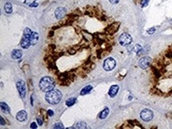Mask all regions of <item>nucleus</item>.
Returning <instances> with one entry per match:
<instances>
[{"label":"nucleus","instance_id":"nucleus-1","mask_svg":"<svg viewBox=\"0 0 172 129\" xmlns=\"http://www.w3.org/2000/svg\"><path fill=\"white\" fill-rule=\"evenodd\" d=\"M151 67L154 75L155 85L153 90L155 94L161 95L172 94V46L163 56L155 60Z\"/></svg>","mask_w":172,"mask_h":129},{"label":"nucleus","instance_id":"nucleus-2","mask_svg":"<svg viewBox=\"0 0 172 129\" xmlns=\"http://www.w3.org/2000/svg\"><path fill=\"white\" fill-rule=\"evenodd\" d=\"M46 101L51 105H56L60 103V101L62 99V94L60 90L53 89L51 91L47 92L45 95Z\"/></svg>","mask_w":172,"mask_h":129},{"label":"nucleus","instance_id":"nucleus-3","mask_svg":"<svg viewBox=\"0 0 172 129\" xmlns=\"http://www.w3.org/2000/svg\"><path fill=\"white\" fill-rule=\"evenodd\" d=\"M39 85L42 91L47 93L48 91H51L54 89L55 85H56V82H55V80L52 78H51L49 76H45V77H43L41 79Z\"/></svg>","mask_w":172,"mask_h":129},{"label":"nucleus","instance_id":"nucleus-4","mask_svg":"<svg viewBox=\"0 0 172 129\" xmlns=\"http://www.w3.org/2000/svg\"><path fill=\"white\" fill-rule=\"evenodd\" d=\"M116 67V61L114 58L109 57L104 61L103 63V68L107 71H110L112 70H114Z\"/></svg>","mask_w":172,"mask_h":129},{"label":"nucleus","instance_id":"nucleus-5","mask_svg":"<svg viewBox=\"0 0 172 129\" xmlns=\"http://www.w3.org/2000/svg\"><path fill=\"white\" fill-rule=\"evenodd\" d=\"M132 41V36L126 33H122L120 37H119V43L121 44V45L122 46H127V45H129Z\"/></svg>","mask_w":172,"mask_h":129},{"label":"nucleus","instance_id":"nucleus-6","mask_svg":"<svg viewBox=\"0 0 172 129\" xmlns=\"http://www.w3.org/2000/svg\"><path fill=\"white\" fill-rule=\"evenodd\" d=\"M154 116L153 112L148 109H144L141 112V118L144 121H150Z\"/></svg>","mask_w":172,"mask_h":129},{"label":"nucleus","instance_id":"nucleus-7","mask_svg":"<svg viewBox=\"0 0 172 129\" xmlns=\"http://www.w3.org/2000/svg\"><path fill=\"white\" fill-rule=\"evenodd\" d=\"M152 63V60L148 56L143 57L141 60L139 61V66L141 67L142 69H147L151 66V64Z\"/></svg>","mask_w":172,"mask_h":129},{"label":"nucleus","instance_id":"nucleus-8","mask_svg":"<svg viewBox=\"0 0 172 129\" xmlns=\"http://www.w3.org/2000/svg\"><path fill=\"white\" fill-rule=\"evenodd\" d=\"M17 89L18 90V93L21 98H25V94H26V87H25V83L22 80H20L17 82Z\"/></svg>","mask_w":172,"mask_h":129},{"label":"nucleus","instance_id":"nucleus-9","mask_svg":"<svg viewBox=\"0 0 172 129\" xmlns=\"http://www.w3.org/2000/svg\"><path fill=\"white\" fill-rule=\"evenodd\" d=\"M65 14H66V10L63 7H59L55 10V15H56V18H58V19L63 18V16L65 15Z\"/></svg>","mask_w":172,"mask_h":129},{"label":"nucleus","instance_id":"nucleus-10","mask_svg":"<svg viewBox=\"0 0 172 129\" xmlns=\"http://www.w3.org/2000/svg\"><path fill=\"white\" fill-rule=\"evenodd\" d=\"M31 45V41H30V37H27L23 36V38L21 40V46L23 48H28Z\"/></svg>","mask_w":172,"mask_h":129},{"label":"nucleus","instance_id":"nucleus-11","mask_svg":"<svg viewBox=\"0 0 172 129\" xmlns=\"http://www.w3.org/2000/svg\"><path fill=\"white\" fill-rule=\"evenodd\" d=\"M16 118L18 121H25L26 119H27V113L24 110H21L20 112H18V113L16 116Z\"/></svg>","mask_w":172,"mask_h":129},{"label":"nucleus","instance_id":"nucleus-12","mask_svg":"<svg viewBox=\"0 0 172 129\" xmlns=\"http://www.w3.org/2000/svg\"><path fill=\"white\" fill-rule=\"evenodd\" d=\"M118 90H119V87H118L117 85H112L109 90V95L111 97V98H114V97L117 95Z\"/></svg>","mask_w":172,"mask_h":129},{"label":"nucleus","instance_id":"nucleus-13","mask_svg":"<svg viewBox=\"0 0 172 129\" xmlns=\"http://www.w3.org/2000/svg\"><path fill=\"white\" fill-rule=\"evenodd\" d=\"M39 40V35L36 32H33L31 36H30V41H31V45H35Z\"/></svg>","mask_w":172,"mask_h":129},{"label":"nucleus","instance_id":"nucleus-14","mask_svg":"<svg viewBox=\"0 0 172 129\" xmlns=\"http://www.w3.org/2000/svg\"><path fill=\"white\" fill-rule=\"evenodd\" d=\"M21 56H22V52L21 50H13V52H11V57L14 59V60H18Z\"/></svg>","mask_w":172,"mask_h":129},{"label":"nucleus","instance_id":"nucleus-15","mask_svg":"<svg viewBox=\"0 0 172 129\" xmlns=\"http://www.w3.org/2000/svg\"><path fill=\"white\" fill-rule=\"evenodd\" d=\"M1 109L3 112H4L5 113H7V114L10 112V109L8 107V105L6 103H4V102H1Z\"/></svg>","mask_w":172,"mask_h":129},{"label":"nucleus","instance_id":"nucleus-16","mask_svg":"<svg viewBox=\"0 0 172 129\" xmlns=\"http://www.w3.org/2000/svg\"><path fill=\"white\" fill-rule=\"evenodd\" d=\"M109 112H110L109 109H108V108H106V109L100 113L99 118H100V119H106V118L107 117V116H108Z\"/></svg>","mask_w":172,"mask_h":129},{"label":"nucleus","instance_id":"nucleus-17","mask_svg":"<svg viewBox=\"0 0 172 129\" xmlns=\"http://www.w3.org/2000/svg\"><path fill=\"white\" fill-rule=\"evenodd\" d=\"M93 89L92 87V85H87V87H85L82 90H81V95H85V94H87L88 93H90V91Z\"/></svg>","mask_w":172,"mask_h":129},{"label":"nucleus","instance_id":"nucleus-18","mask_svg":"<svg viewBox=\"0 0 172 129\" xmlns=\"http://www.w3.org/2000/svg\"><path fill=\"white\" fill-rule=\"evenodd\" d=\"M4 9H5V10H6V12L7 14H10V13H11L12 12V5H11V3H7L6 4H5Z\"/></svg>","mask_w":172,"mask_h":129},{"label":"nucleus","instance_id":"nucleus-19","mask_svg":"<svg viewBox=\"0 0 172 129\" xmlns=\"http://www.w3.org/2000/svg\"><path fill=\"white\" fill-rule=\"evenodd\" d=\"M76 98H69L68 100L66 101V105H67L68 107H71L76 103Z\"/></svg>","mask_w":172,"mask_h":129},{"label":"nucleus","instance_id":"nucleus-20","mask_svg":"<svg viewBox=\"0 0 172 129\" xmlns=\"http://www.w3.org/2000/svg\"><path fill=\"white\" fill-rule=\"evenodd\" d=\"M32 33H33V32H32V30L29 29V28H26L24 30V33H23V36H27V37H30Z\"/></svg>","mask_w":172,"mask_h":129},{"label":"nucleus","instance_id":"nucleus-21","mask_svg":"<svg viewBox=\"0 0 172 129\" xmlns=\"http://www.w3.org/2000/svg\"><path fill=\"white\" fill-rule=\"evenodd\" d=\"M76 127L77 128H86L87 127V124L84 123H79L76 125Z\"/></svg>","mask_w":172,"mask_h":129},{"label":"nucleus","instance_id":"nucleus-22","mask_svg":"<svg viewBox=\"0 0 172 129\" xmlns=\"http://www.w3.org/2000/svg\"><path fill=\"white\" fill-rule=\"evenodd\" d=\"M141 4V7H147V6H148V0H142Z\"/></svg>","mask_w":172,"mask_h":129},{"label":"nucleus","instance_id":"nucleus-23","mask_svg":"<svg viewBox=\"0 0 172 129\" xmlns=\"http://www.w3.org/2000/svg\"><path fill=\"white\" fill-rule=\"evenodd\" d=\"M35 1H36V0H25V3L26 5H29V6H30V5H31L32 3H35Z\"/></svg>","mask_w":172,"mask_h":129},{"label":"nucleus","instance_id":"nucleus-24","mask_svg":"<svg viewBox=\"0 0 172 129\" xmlns=\"http://www.w3.org/2000/svg\"><path fill=\"white\" fill-rule=\"evenodd\" d=\"M155 28H152V29H149L148 30V34H153L155 33Z\"/></svg>","mask_w":172,"mask_h":129},{"label":"nucleus","instance_id":"nucleus-25","mask_svg":"<svg viewBox=\"0 0 172 129\" xmlns=\"http://www.w3.org/2000/svg\"><path fill=\"white\" fill-rule=\"evenodd\" d=\"M54 128H63L62 123H56L54 125Z\"/></svg>","mask_w":172,"mask_h":129},{"label":"nucleus","instance_id":"nucleus-26","mask_svg":"<svg viewBox=\"0 0 172 129\" xmlns=\"http://www.w3.org/2000/svg\"><path fill=\"white\" fill-rule=\"evenodd\" d=\"M142 50V48L140 46V45H136V48H135V51L136 52H139L140 51H141Z\"/></svg>","mask_w":172,"mask_h":129},{"label":"nucleus","instance_id":"nucleus-27","mask_svg":"<svg viewBox=\"0 0 172 129\" xmlns=\"http://www.w3.org/2000/svg\"><path fill=\"white\" fill-rule=\"evenodd\" d=\"M31 128H37V123H35V122H33L31 123Z\"/></svg>","mask_w":172,"mask_h":129},{"label":"nucleus","instance_id":"nucleus-28","mask_svg":"<svg viewBox=\"0 0 172 129\" xmlns=\"http://www.w3.org/2000/svg\"><path fill=\"white\" fill-rule=\"evenodd\" d=\"M110 2L112 4H117V3H118V2H119V0H110Z\"/></svg>","mask_w":172,"mask_h":129},{"label":"nucleus","instance_id":"nucleus-29","mask_svg":"<svg viewBox=\"0 0 172 129\" xmlns=\"http://www.w3.org/2000/svg\"><path fill=\"white\" fill-rule=\"evenodd\" d=\"M37 6H38V4L36 3H32L29 7H37Z\"/></svg>","mask_w":172,"mask_h":129},{"label":"nucleus","instance_id":"nucleus-30","mask_svg":"<svg viewBox=\"0 0 172 129\" xmlns=\"http://www.w3.org/2000/svg\"><path fill=\"white\" fill-rule=\"evenodd\" d=\"M48 114L49 115V116H53V111H52V110H50V109H49V110H48Z\"/></svg>","mask_w":172,"mask_h":129},{"label":"nucleus","instance_id":"nucleus-31","mask_svg":"<svg viewBox=\"0 0 172 129\" xmlns=\"http://www.w3.org/2000/svg\"><path fill=\"white\" fill-rule=\"evenodd\" d=\"M37 122H38L39 125H42V123H43V120H42L41 119H37Z\"/></svg>","mask_w":172,"mask_h":129},{"label":"nucleus","instance_id":"nucleus-32","mask_svg":"<svg viewBox=\"0 0 172 129\" xmlns=\"http://www.w3.org/2000/svg\"><path fill=\"white\" fill-rule=\"evenodd\" d=\"M0 118H1V125H2V126H3V125L5 124V121L3 120V118L2 116L0 117Z\"/></svg>","mask_w":172,"mask_h":129}]
</instances>
